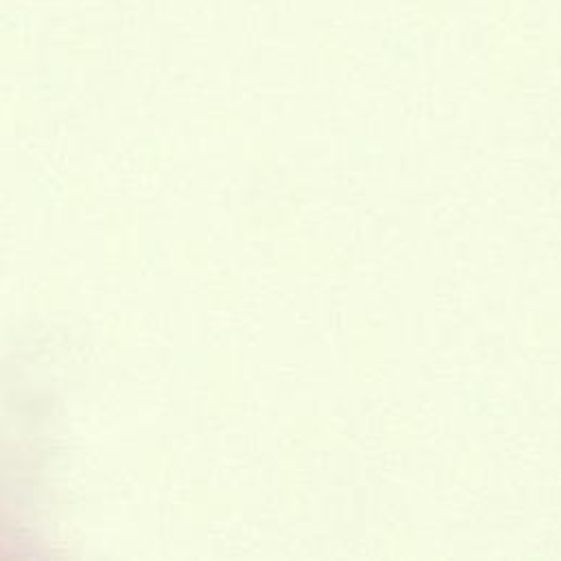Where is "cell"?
Masks as SVG:
<instances>
[]
</instances>
